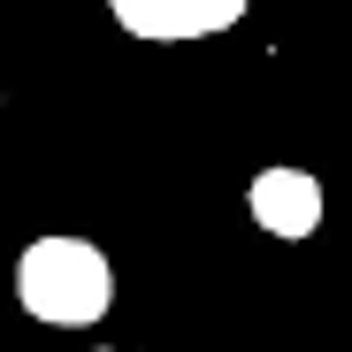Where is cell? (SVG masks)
Returning <instances> with one entry per match:
<instances>
[{"label":"cell","instance_id":"obj_2","mask_svg":"<svg viewBox=\"0 0 352 352\" xmlns=\"http://www.w3.org/2000/svg\"><path fill=\"white\" fill-rule=\"evenodd\" d=\"M245 16V0H115V23L138 38H207Z\"/></svg>","mask_w":352,"mask_h":352},{"label":"cell","instance_id":"obj_1","mask_svg":"<svg viewBox=\"0 0 352 352\" xmlns=\"http://www.w3.org/2000/svg\"><path fill=\"white\" fill-rule=\"evenodd\" d=\"M16 299H23L38 322H54V329L100 322L107 299H115L107 253L85 245V238H38V245H23V261H16Z\"/></svg>","mask_w":352,"mask_h":352},{"label":"cell","instance_id":"obj_3","mask_svg":"<svg viewBox=\"0 0 352 352\" xmlns=\"http://www.w3.org/2000/svg\"><path fill=\"white\" fill-rule=\"evenodd\" d=\"M253 222L276 238H314L322 230V184L307 168H261L253 176Z\"/></svg>","mask_w":352,"mask_h":352}]
</instances>
